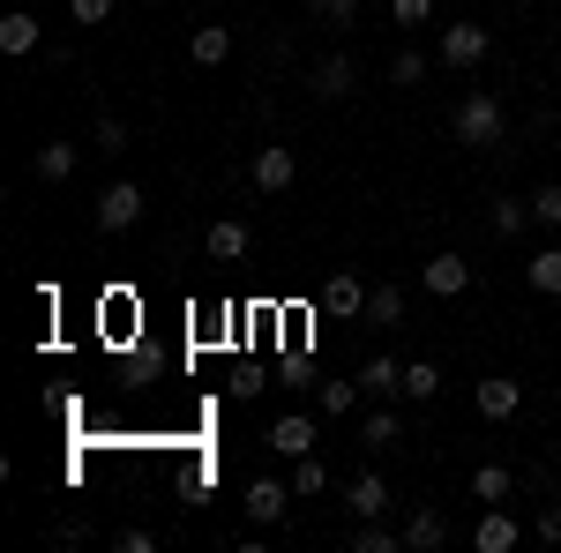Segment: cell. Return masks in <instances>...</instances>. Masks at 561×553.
<instances>
[{
	"label": "cell",
	"instance_id": "obj_20",
	"mask_svg": "<svg viewBox=\"0 0 561 553\" xmlns=\"http://www.w3.org/2000/svg\"><path fill=\"white\" fill-rule=\"evenodd\" d=\"M486 224H494V232H502V240H517L524 224H531V195H502V203H494V210H486Z\"/></svg>",
	"mask_w": 561,
	"mask_h": 553
},
{
	"label": "cell",
	"instance_id": "obj_21",
	"mask_svg": "<svg viewBox=\"0 0 561 553\" xmlns=\"http://www.w3.org/2000/svg\"><path fill=\"white\" fill-rule=\"evenodd\" d=\"M367 322H375V330H397V322H404V292H397V285H375V292H367Z\"/></svg>",
	"mask_w": 561,
	"mask_h": 553
},
{
	"label": "cell",
	"instance_id": "obj_5",
	"mask_svg": "<svg viewBox=\"0 0 561 553\" xmlns=\"http://www.w3.org/2000/svg\"><path fill=\"white\" fill-rule=\"evenodd\" d=\"M293 502H300L293 486H277V479H255V486H248V523H255V531H270V523H285V516H293Z\"/></svg>",
	"mask_w": 561,
	"mask_h": 553
},
{
	"label": "cell",
	"instance_id": "obj_32",
	"mask_svg": "<svg viewBox=\"0 0 561 553\" xmlns=\"http://www.w3.org/2000/svg\"><path fill=\"white\" fill-rule=\"evenodd\" d=\"M389 15L412 31V23H427V15H434V0H389Z\"/></svg>",
	"mask_w": 561,
	"mask_h": 553
},
{
	"label": "cell",
	"instance_id": "obj_22",
	"mask_svg": "<svg viewBox=\"0 0 561 553\" xmlns=\"http://www.w3.org/2000/svg\"><path fill=\"white\" fill-rule=\"evenodd\" d=\"M359 441H367V449H397V441H404V419H397V412H367V419H359Z\"/></svg>",
	"mask_w": 561,
	"mask_h": 553
},
{
	"label": "cell",
	"instance_id": "obj_34",
	"mask_svg": "<svg viewBox=\"0 0 561 553\" xmlns=\"http://www.w3.org/2000/svg\"><path fill=\"white\" fill-rule=\"evenodd\" d=\"M314 15H330V23H352V15H359V0H314Z\"/></svg>",
	"mask_w": 561,
	"mask_h": 553
},
{
	"label": "cell",
	"instance_id": "obj_31",
	"mask_svg": "<svg viewBox=\"0 0 561 553\" xmlns=\"http://www.w3.org/2000/svg\"><path fill=\"white\" fill-rule=\"evenodd\" d=\"M113 546H121V553H158V531H142V523H128V531H121Z\"/></svg>",
	"mask_w": 561,
	"mask_h": 553
},
{
	"label": "cell",
	"instance_id": "obj_3",
	"mask_svg": "<svg viewBox=\"0 0 561 553\" xmlns=\"http://www.w3.org/2000/svg\"><path fill=\"white\" fill-rule=\"evenodd\" d=\"M472 404H479V419H517L524 412V382L517 375H486V382L472 389Z\"/></svg>",
	"mask_w": 561,
	"mask_h": 553
},
{
	"label": "cell",
	"instance_id": "obj_19",
	"mask_svg": "<svg viewBox=\"0 0 561 553\" xmlns=\"http://www.w3.org/2000/svg\"><path fill=\"white\" fill-rule=\"evenodd\" d=\"M203 247H210V262H240V255H248V224H240V217H217Z\"/></svg>",
	"mask_w": 561,
	"mask_h": 553
},
{
	"label": "cell",
	"instance_id": "obj_2",
	"mask_svg": "<svg viewBox=\"0 0 561 553\" xmlns=\"http://www.w3.org/2000/svg\"><path fill=\"white\" fill-rule=\"evenodd\" d=\"M135 217H142V187H135V180H113V187L98 195V232H128Z\"/></svg>",
	"mask_w": 561,
	"mask_h": 553
},
{
	"label": "cell",
	"instance_id": "obj_9",
	"mask_svg": "<svg viewBox=\"0 0 561 553\" xmlns=\"http://www.w3.org/2000/svg\"><path fill=\"white\" fill-rule=\"evenodd\" d=\"M345 509L359 516V523H375V516H389V479H375V471H359V479H345Z\"/></svg>",
	"mask_w": 561,
	"mask_h": 553
},
{
	"label": "cell",
	"instance_id": "obj_1",
	"mask_svg": "<svg viewBox=\"0 0 561 553\" xmlns=\"http://www.w3.org/2000/svg\"><path fill=\"white\" fill-rule=\"evenodd\" d=\"M449 128H457L465 150H494V142H502V97H494V90H472V97L457 105V120H449Z\"/></svg>",
	"mask_w": 561,
	"mask_h": 553
},
{
	"label": "cell",
	"instance_id": "obj_7",
	"mask_svg": "<svg viewBox=\"0 0 561 553\" xmlns=\"http://www.w3.org/2000/svg\"><path fill=\"white\" fill-rule=\"evenodd\" d=\"M293 180H300V158H293L285 142H262V150H255V187H262V195H285Z\"/></svg>",
	"mask_w": 561,
	"mask_h": 553
},
{
	"label": "cell",
	"instance_id": "obj_28",
	"mask_svg": "<svg viewBox=\"0 0 561 553\" xmlns=\"http://www.w3.org/2000/svg\"><path fill=\"white\" fill-rule=\"evenodd\" d=\"M531 224L561 232V187H531Z\"/></svg>",
	"mask_w": 561,
	"mask_h": 553
},
{
	"label": "cell",
	"instance_id": "obj_14",
	"mask_svg": "<svg viewBox=\"0 0 561 553\" xmlns=\"http://www.w3.org/2000/svg\"><path fill=\"white\" fill-rule=\"evenodd\" d=\"M352 90H359V68H352L345 53H337V60H322V68H314V97H330V105H337V97H352Z\"/></svg>",
	"mask_w": 561,
	"mask_h": 553
},
{
	"label": "cell",
	"instance_id": "obj_25",
	"mask_svg": "<svg viewBox=\"0 0 561 553\" xmlns=\"http://www.w3.org/2000/svg\"><path fill=\"white\" fill-rule=\"evenodd\" d=\"M397 546H404V531H382V516L352 531V553H397Z\"/></svg>",
	"mask_w": 561,
	"mask_h": 553
},
{
	"label": "cell",
	"instance_id": "obj_11",
	"mask_svg": "<svg viewBox=\"0 0 561 553\" xmlns=\"http://www.w3.org/2000/svg\"><path fill=\"white\" fill-rule=\"evenodd\" d=\"M270 449L277 457H314V419L307 412H285V419L270 426Z\"/></svg>",
	"mask_w": 561,
	"mask_h": 553
},
{
	"label": "cell",
	"instance_id": "obj_16",
	"mask_svg": "<svg viewBox=\"0 0 561 553\" xmlns=\"http://www.w3.org/2000/svg\"><path fill=\"white\" fill-rule=\"evenodd\" d=\"M359 389H367V396H404V367H397L389 352H375V359L359 367Z\"/></svg>",
	"mask_w": 561,
	"mask_h": 553
},
{
	"label": "cell",
	"instance_id": "obj_15",
	"mask_svg": "<svg viewBox=\"0 0 561 553\" xmlns=\"http://www.w3.org/2000/svg\"><path fill=\"white\" fill-rule=\"evenodd\" d=\"M187 53H195V68H225V60H232V31H225V23H203V31L187 38Z\"/></svg>",
	"mask_w": 561,
	"mask_h": 553
},
{
	"label": "cell",
	"instance_id": "obj_30",
	"mask_svg": "<svg viewBox=\"0 0 561 553\" xmlns=\"http://www.w3.org/2000/svg\"><path fill=\"white\" fill-rule=\"evenodd\" d=\"M98 150H105V158H121V150H128V128H121V120H113V113H105V120H98Z\"/></svg>",
	"mask_w": 561,
	"mask_h": 553
},
{
	"label": "cell",
	"instance_id": "obj_24",
	"mask_svg": "<svg viewBox=\"0 0 561 553\" xmlns=\"http://www.w3.org/2000/svg\"><path fill=\"white\" fill-rule=\"evenodd\" d=\"M434 389H442V367H434V359H404V396H412V404H427Z\"/></svg>",
	"mask_w": 561,
	"mask_h": 553
},
{
	"label": "cell",
	"instance_id": "obj_8",
	"mask_svg": "<svg viewBox=\"0 0 561 553\" xmlns=\"http://www.w3.org/2000/svg\"><path fill=\"white\" fill-rule=\"evenodd\" d=\"M314 307H322V314H367V285H359V277H352V269H337V277H322V292H314Z\"/></svg>",
	"mask_w": 561,
	"mask_h": 553
},
{
	"label": "cell",
	"instance_id": "obj_27",
	"mask_svg": "<svg viewBox=\"0 0 561 553\" xmlns=\"http://www.w3.org/2000/svg\"><path fill=\"white\" fill-rule=\"evenodd\" d=\"M322 486H330V471H322V457H293V494H322Z\"/></svg>",
	"mask_w": 561,
	"mask_h": 553
},
{
	"label": "cell",
	"instance_id": "obj_18",
	"mask_svg": "<svg viewBox=\"0 0 561 553\" xmlns=\"http://www.w3.org/2000/svg\"><path fill=\"white\" fill-rule=\"evenodd\" d=\"M510 494H517V471H510V464H479L472 471V502L494 509V502H510Z\"/></svg>",
	"mask_w": 561,
	"mask_h": 553
},
{
	"label": "cell",
	"instance_id": "obj_33",
	"mask_svg": "<svg viewBox=\"0 0 561 553\" xmlns=\"http://www.w3.org/2000/svg\"><path fill=\"white\" fill-rule=\"evenodd\" d=\"M76 23H113V0H68Z\"/></svg>",
	"mask_w": 561,
	"mask_h": 553
},
{
	"label": "cell",
	"instance_id": "obj_12",
	"mask_svg": "<svg viewBox=\"0 0 561 553\" xmlns=\"http://www.w3.org/2000/svg\"><path fill=\"white\" fill-rule=\"evenodd\" d=\"M472 546H479V553H510V546H517V516H510V509H502V502H494V509L479 516Z\"/></svg>",
	"mask_w": 561,
	"mask_h": 553
},
{
	"label": "cell",
	"instance_id": "obj_26",
	"mask_svg": "<svg viewBox=\"0 0 561 553\" xmlns=\"http://www.w3.org/2000/svg\"><path fill=\"white\" fill-rule=\"evenodd\" d=\"M359 404V382H322V419H352Z\"/></svg>",
	"mask_w": 561,
	"mask_h": 553
},
{
	"label": "cell",
	"instance_id": "obj_10",
	"mask_svg": "<svg viewBox=\"0 0 561 553\" xmlns=\"http://www.w3.org/2000/svg\"><path fill=\"white\" fill-rule=\"evenodd\" d=\"M404 546H412V553H442V546H449V516H442V509H412V516H404Z\"/></svg>",
	"mask_w": 561,
	"mask_h": 553
},
{
	"label": "cell",
	"instance_id": "obj_17",
	"mask_svg": "<svg viewBox=\"0 0 561 553\" xmlns=\"http://www.w3.org/2000/svg\"><path fill=\"white\" fill-rule=\"evenodd\" d=\"M524 285L539 299H561V247H539V255L524 262Z\"/></svg>",
	"mask_w": 561,
	"mask_h": 553
},
{
	"label": "cell",
	"instance_id": "obj_29",
	"mask_svg": "<svg viewBox=\"0 0 561 553\" xmlns=\"http://www.w3.org/2000/svg\"><path fill=\"white\" fill-rule=\"evenodd\" d=\"M420 76H427V53H412V45H404V53L389 60V83H420Z\"/></svg>",
	"mask_w": 561,
	"mask_h": 553
},
{
	"label": "cell",
	"instance_id": "obj_23",
	"mask_svg": "<svg viewBox=\"0 0 561 553\" xmlns=\"http://www.w3.org/2000/svg\"><path fill=\"white\" fill-rule=\"evenodd\" d=\"M38 180H76V142H38Z\"/></svg>",
	"mask_w": 561,
	"mask_h": 553
},
{
	"label": "cell",
	"instance_id": "obj_35",
	"mask_svg": "<svg viewBox=\"0 0 561 553\" xmlns=\"http://www.w3.org/2000/svg\"><path fill=\"white\" fill-rule=\"evenodd\" d=\"M539 539H547V546L561 539V502H554V509H539Z\"/></svg>",
	"mask_w": 561,
	"mask_h": 553
},
{
	"label": "cell",
	"instance_id": "obj_6",
	"mask_svg": "<svg viewBox=\"0 0 561 553\" xmlns=\"http://www.w3.org/2000/svg\"><path fill=\"white\" fill-rule=\"evenodd\" d=\"M420 285H427L434 299H465V292H472V262H465V255H427Z\"/></svg>",
	"mask_w": 561,
	"mask_h": 553
},
{
	"label": "cell",
	"instance_id": "obj_4",
	"mask_svg": "<svg viewBox=\"0 0 561 553\" xmlns=\"http://www.w3.org/2000/svg\"><path fill=\"white\" fill-rule=\"evenodd\" d=\"M486 53H494L486 23H449V31H442V60H449V68H479Z\"/></svg>",
	"mask_w": 561,
	"mask_h": 553
},
{
	"label": "cell",
	"instance_id": "obj_13",
	"mask_svg": "<svg viewBox=\"0 0 561 553\" xmlns=\"http://www.w3.org/2000/svg\"><path fill=\"white\" fill-rule=\"evenodd\" d=\"M0 53H8V60H23V53H38V15H31V8H15V15H0Z\"/></svg>",
	"mask_w": 561,
	"mask_h": 553
}]
</instances>
